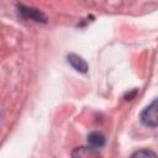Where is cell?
Returning <instances> with one entry per match:
<instances>
[{
    "instance_id": "obj_1",
    "label": "cell",
    "mask_w": 158,
    "mask_h": 158,
    "mask_svg": "<svg viewBox=\"0 0 158 158\" xmlns=\"http://www.w3.org/2000/svg\"><path fill=\"white\" fill-rule=\"evenodd\" d=\"M141 121L143 125L149 126V127L158 126V99L153 100L141 112Z\"/></svg>"
},
{
    "instance_id": "obj_2",
    "label": "cell",
    "mask_w": 158,
    "mask_h": 158,
    "mask_svg": "<svg viewBox=\"0 0 158 158\" xmlns=\"http://www.w3.org/2000/svg\"><path fill=\"white\" fill-rule=\"evenodd\" d=\"M68 62H69L70 65H72L74 69H77L78 72L85 73L86 69H88L86 62H85L83 58H80L79 56H77V54H69V56H68Z\"/></svg>"
},
{
    "instance_id": "obj_3",
    "label": "cell",
    "mask_w": 158,
    "mask_h": 158,
    "mask_svg": "<svg viewBox=\"0 0 158 158\" xmlns=\"http://www.w3.org/2000/svg\"><path fill=\"white\" fill-rule=\"evenodd\" d=\"M88 142H89V144H90L91 148L98 149V148H101L105 144V137L100 132H93V133L89 135Z\"/></svg>"
},
{
    "instance_id": "obj_4",
    "label": "cell",
    "mask_w": 158,
    "mask_h": 158,
    "mask_svg": "<svg viewBox=\"0 0 158 158\" xmlns=\"http://www.w3.org/2000/svg\"><path fill=\"white\" fill-rule=\"evenodd\" d=\"M72 156H74V157H96V156H99V152H96V149H94L91 147L90 148L79 147L72 153Z\"/></svg>"
},
{
    "instance_id": "obj_5",
    "label": "cell",
    "mask_w": 158,
    "mask_h": 158,
    "mask_svg": "<svg viewBox=\"0 0 158 158\" xmlns=\"http://www.w3.org/2000/svg\"><path fill=\"white\" fill-rule=\"evenodd\" d=\"M132 156H133V157H142V156H144V157H147V156H153V157H156V153H154V152H151V151H138V152L133 153Z\"/></svg>"
}]
</instances>
